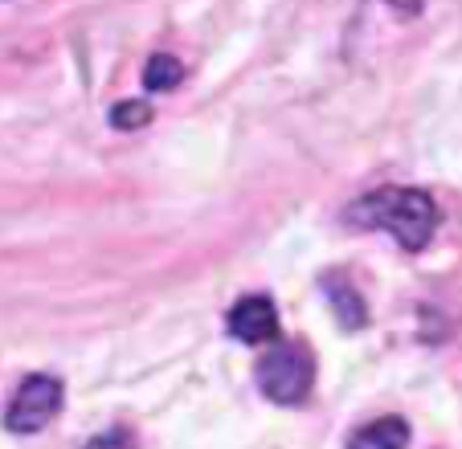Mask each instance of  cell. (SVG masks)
<instances>
[{"mask_svg":"<svg viewBox=\"0 0 462 449\" xmlns=\"http://www.w3.org/2000/svg\"><path fill=\"white\" fill-rule=\"evenodd\" d=\"M152 119V106L148 103H115L111 106V127L115 131H135V127H143V123Z\"/></svg>","mask_w":462,"mask_h":449,"instance_id":"cell-8","label":"cell"},{"mask_svg":"<svg viewBox=\"0 0 462 449\" xmlns=\"http://www.w3.org/2000/svg\"><path fill=\"white\" fill-rule=\"evenodd\" d=\"M226 327L237 344H250V347L274 344V335H279V311H274V303L266 294H245V298L234 303Z\"/></svg>","mask_w":462,"mask_h":449,"instance_id":"cell-4","label":"cell"},{"mask_svg":"<svg viewBox=\"0 0 462 449\" xmlns=\"http://www.w3.org/2000/svg\"><path fill=\"white\" fill-rule=\"evenodd\" d=\"M87 449H135V445H131V437L123 429H111V433H103V437L90 441Z\"/></svg>","mask_w":462,"mask_h":449,"instance_id":"cell-9","label":"cell"},{"mask_svg":"<svg viewBox=\"0 0 462 449\" xmlns=\"http://www.w3.org/2000/svg\"><path fill=\"white\" fill-rule=\"evenodd\" d=\"M61 397H66V389H61L58 376H45V371L25 376L21 389L13 392L9 408H5V429L9 433H42L45 425L58 417Z\"/></svg>","mask_w":462,"mask_h":449,"instance_id":"cell-3","label":"cell"},{"mask_svg":"<svg viewBox=\"0 0 462 449\" xmlns=\"http://www.w3.org/2000/svg\"><path fill=\"white\" fill-rule=\"evenodd\" d=\"M315 384V355L307 344H274L258 363V389L274 405H303Z\"/></svg>","mask_w":462,"mask_h":449,"instance_id":"cell-2","label":"cell"},{"mask_svg":"<svg viewBox=\"0 0 462 449\" xmlns=\"http://www.w3.org/2000/svg\"><path fill=\"white\" fill-rule=\"evenodd\" d=\"M348 224L381 229L402 242V250L418 253L438 229V205L421 188H376L348 208Z\"/></svg>","mask_w":462,"mask_h":449,"instance_id":"cell-1","label":"cell"},{"mask_svg":"<svg viewBox=\"0 0 462 449\" xmlns=\"http://www.w3.org/2000/svg\"><path fill=\"white\" fill-rule=\"evenodd\" d=\"M405 445H410V425L402 417H381V421L365 425L348 441V449H405Z\"/></svg>","mask_w":462,"mask_h":449,"instance_id":"cell-5","label":"cell"},{"mask_svg":"<svg viewBox=\"0 0 462 449\" xmlns=\"http://www.w3.org/2000/svg\"><path fill=\"white\" fill-rule=\"evenodd\" d=\"M323 290H328V298H332V307H336V315H340V323L344 327H365V303H360V294L352 290L348 282H340V278H328L323 282Z\"/></svg>","mask_w":462,"mask_h":449,"instance_id":"cell-7","label":"cell"},{"mask_svg":"<svg viewBox=\"0 0 462 449\" xmlns=\"http://www.w3.org/2000/svg\"><path fill=\"white\" fill-rule=\"evenodd\" d=\"M180 82H184V61L172 58V53H152L148 66H143V90L164 95V90H176Z\"/></svg>","mask_w":462,"mask_h":449,"instance_id":"cell-6","label":"cell"}]
</instances>
